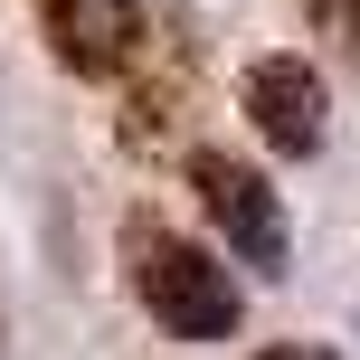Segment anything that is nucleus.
Instances as JSON below:
<instances>
[{
	"mask_svg": "<svg viewBox=\"0 0 360 360\" xmlns=\"http://www.w3.org/2000/svg\"><path fill=\"white\" fill-rule=\"evenodd\" d=\"M237 105H247L256 143L285 152V162H313V152H323V133H332V95H323V76H313L294 48L247 57V76H237Z\"/></svg>",
	"mask_w": 360,
	"mask_h": 360,
	"instance_id": "nucleus-4",
	"label": "nucleus"
},
{
	"mask_svg": "<svg viewBox=\"0 0 360 360\" xmlns=\"http://www.w3.org/2000/svg\"><path fill=\"white\" fill-rule=\"evenodd\" d=\"M180 114H190V38H152L143 67H133V95H124V143L133 152H171Z\"/></svg>",
	"mask_w": 360,
	"mask_h": 360,
	"instance_id": "nucleus-5",
	"label": "nucleus"
},
{
	"mask_svg": "<svg viewBox=\"0 0 360 360\" xmlns=\"http://www.w3.org/2000/svg\"><path fill=\"white\" fill-rule=\"evenodd\" d=\"M38 29H48V57L86 86L105 76H133L152 48V10L143 0H38Z\"/></svg>",
	"mask_w": 360,
	"mask_h": 360,
	"instance_id": "nucleus-3",
	"label": "nucleus"
},
{
	"mask_svg": "<svg viewBox=\"0 0 360 360\" xmlns=\"http://www.w3.org/2000/svg\"><path fill=\"white\" fill-rule=\"evenodd\" d=\"M247 360H342V351H323V342H266V351H247Z\"/></svg>",
	"mask_w": 360,
	"mask_h": 360,
	"instance_id": "nucleus-6",
	"label": "nucleus"
},
{
	"mask_svg": "<svg viewBox=\"0 0 360 360\" xmlns=\"http://www.w3.org/2000/svg\"><path fill=\"white\" fill-rule=\"evenodd\" d=\"M124 285H133V304H143L171 342H228L237 313H247V294H237L228 256H209L199 237L162 228L152 209L124 218Z\"/></svg>",
	"mask_w": 360,
	"mask_h": 360,
	"instance_id": "nucleus-1",
	"label": "nucleus"
},
{
	"mask_svg": "<svg viewBox=\"0 0 360 360\" xmlns=\"http://www.w3.org/2000/svg\"><path fill=\"white\" fill-rule=\"evenodd\" d=\"M190 190H199V209H209V228L228 237V256H247V266H285V199H275V180L256 171V162L199 143V152H190Z\"/></svg>",
	"mask_w": 360,
	"mask_h": 360,
	"instance_id": "nucleus-2",
	"label": "nucleus"
},
{
	"mask_svg": "<svg viewBox=\"0 0 360 360\" xmlns=\"http://www.w3.org/2000/svg\"><path fill=\"white\" fill-rule=\"evenodd\" d=\"M342 19H351V29H360V0H342Z\"/></svg>",
	"mask_w": 360,
	"mask_h": 360,
	"instance_id": "nucleus-7",
	"label": "nucleus"
}]
</instances>
